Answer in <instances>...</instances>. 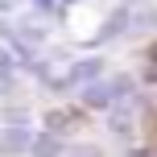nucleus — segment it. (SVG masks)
<instances>
[{
  "instance_id": "obj_1",
  "label": "nucleus",
  "mask_w": 157,
  "mask_h": 157,
  "mask_svg": "<svg viewBox=\"0 0 157 157\" xmlns=\"http://www.w3.org/2000/svg\"><path fill=\"white\" fill-rule=\"evenodd\" d=\"M108 66H103V58H83V62H75L71 66V75H66V83L78 87V83H91V78H99Z\"/></svg>"
},
{
  "instance_id": "obj_2",
  "label": "nucleus",
  "mask_w": 157,
  "mask_h": 157,
  "mask_svg": "<svg viewBox=\"0 0 157 157\" xmlns=\"http://www.w3.org/2000/svg\"><path fill=\"white\" fill-rule=\"evenodd\" d=\"M29 141H33V136L25 132V128H4V132H0V149H8V153L29 149Z\"/></svg>"
},
{
  "instance_id": "obj_3",
  "label": "nucleus",
  "mask_w": 157,
  "mask_h": 157,
  "mask_svg": "<svg viewBox=\"0 0 157 157\" xmlns=\"http://www.w3.org/2000/svg\"><path fill=\"white\" fill-rule=\"evenodd\" d=\"M29 153H33V157H58L62 145H58L54 136H33V141H29Z\"/></svg>"
},
{
  "instance_id": "obj_4",
  "label": "nucleus",
  "mask_w": 157,
  "mask_h": 157,
  "mask_svg": "<svg viewBox=\"0 0 157 157\" xmlns=\"http://www.w3.org/2000/svg\"><path fill=\"white\" fill-rule=\"evenodd\" d=\"M75 157H103V153L95 149V145H78V149H75Z\"/></svg>"
},
{
  "instance_id": "obj_5",
  "label": "nucleus",
  "mask_w": 157,
  "mask_h": 157,
  "mask_svg": "<svg viewBox=\"0 0 157 157\" xmlns=\"http://www.w3.org/2000/svg\"><path fill=\"white\" fill-rule=\"evenodd\" d=\"M8 91H13V75L0 71V95H8Z\"/></svg>"
},
{
  "instance_id": "obj_6",
  "label": "nucleus",
  "mask_w": 157,
  "mask_h": 157,
  "mask_svg": "<svg viewBox=\"0 0 157 157\" xmlns=\"http://www.w3.org/2000/svg\"><path fill=\"white\" fill-rule=\"evenodd\" d=\"M33 4H37V8H54V0H33Z\"/></svg>"
}]
</instances>
